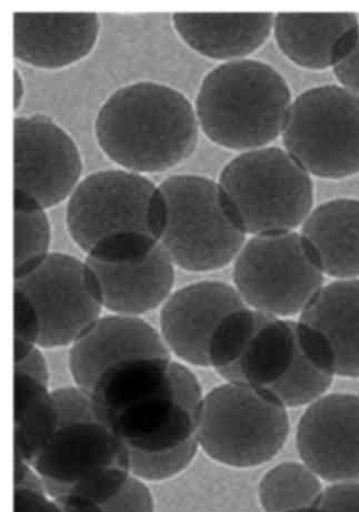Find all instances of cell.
I'll return each mask as SVG.
<instances>
[{
  "instance_id": "6da1fadb",
  "label": "cell",
  "mask_w": 359,
  "mask_h": 512,
  "mask_svg": "<svg viewBox=\"0 0 359 512\" xmlns=\"http://www.w3.org/2000/svg\"><path fill=\"white\" fill-rule=\"evenodd\" d=\"M195 106L179 90L143 80L118 88L99 108L95 135L103 153L136 174L163 173L198 145Z\"/></svg>"
},
{
  "instance_id": "7a4b0ae2",
  "label": "cell",
  "mask_w": 359,
  "mask_h": 512,
  "mask_svg": "<svg viewBox=\"0 0 359 512\" xmlns=\"http://www.w3.org/2000/svg\"><path fill=\"white\" fill-rule=\"evenodd\" d=\"M293 102L281 73L247 58L211 70L194 106L199 128L212 143L245 153L282 137Z\"/></svg>"
},
{
  "instance_id": "3957f363",
  "label": "cell",
  "mask_w": 359,
  "mask_h": 512,
  "mask_svg": "<svg viewBox=\"0 0 359 512\" xmlns=\"http://www.w3.org/2000/svg\"><path fill=\"white\" fill-rule=\"evenodd\" d=\"M246 235L296 232L314 209L312 176L284 148L239 154L218 180Z\"/></svg>"
},
{
  "instance_id": "277c9868",
  "label": "cell",
  "mask_w": 359,
  "mask_h": 512,
  "mask_svg": "<svg viewBox=\"0 0 359 512\" xmlns=\"http://www.w3.org/2000/svg\"><path fill=\"white\" fill-rule=\"evenodd\" d=\"M167 204L161 245L175 266L194 273L226 267L246 244V234L221 186L198 175L168 177L159 185Z\"/></svg>"
},
{
  "instance_id": "5b68a950",
  "label": "cell",
  "mask_w": 359,
  "mask_h": 512,
  "mask_svg": "<svg viewBox=\"0 0 359 512\" xmlns=\"http://www.w3.org/2000/svg\"><path fill=\"white\" fill-rule=\"evenodd\" d=\"M289 428L287 408L266 390L226 383L205 396L196 436L199 448L216 463L246 469L276 457Z\"/></svg>"
},
{
  "instance_id": "8992f818",
  "label": "cell",
  "mask_w": 359,
  "mask_h": 512,
  "mask_svg": "<svg viewBox=\"0 0 359 512\" xmlns=\"http://www.w3.org/2000/svg\"><path fill=\"white\" fill-rule=\"evenodd\" d=\"M66 220L69 235L88 254L119 234H145L161 242L167 204L151 179L126 169H105L82 179L68 200Z\"/></svg>"
},
{
  "instance_id": "52a82bcc",
  "label": "cell",
  "mask_w": 359,
  "mask_h": 512,
  "mask_svg": "<svg viewBox=\"0 0 359 512\" xmlns=\"http://www.w3.org/2000/svg\"><path fill=\"white\" fill-rule=\"evenodd\" d=\"M284 149L317 178L359 174V96L339 85L305 90L294 99L282 135Z\"/></svg>"
},
{
  "instance_id": "ba28073f",
  "label": "cell",
  "mask_w": 359,
  "mask_h": 512,
  "mask_svg": "<svg viewBox=\"0 0 359 512\" xmlns=\"http://www.w3.org/2000/svg\"><path fill=\"white\" fill-rule=\"evenodd\" d=\"M234 287L248 307L276 318L301 315L325 275L301 233L254 236L234 260Z\"/></svg>"
},
{
  "instance_id": "9c48e42d",
  "label": "cell",
  "mask_w": 359,
  "mask_h": 512,
  "mask_svg": "<svg viewBox=\"0 0 359 512\" xmlns=\"http://www.w3.org/2000/svg\"><path fill=\"white\" fill-rule=\"evenodd\" d=\"M32 466L49 498L74 495L101 506L132 476L129 449L98 421L58 428Z\"/></svg>"
},
{
  "instance_id": "30bf717a",
  "label": "cell",
  "mask_w": 359,
  "mask_h": 512,
  "mask_svg": "<svg viewBox=\"0 0 359 512\" xmlns=\"http://www.w3.org/2000/svg\"><path fill=\"white\" fill-rule=\"evenodd\" d=\"M15 290L31 301L41 319L39 348L73 346L104 308L91 269L71 255H49L15 278Z\"/></svg>"
},
{
  "instance_id": "8fae6325",
  "label": "cell",
  "mask_w": 359,
  "mask_h": 512,
  "mask_svg": "<svg viewBox=\"0 0 359 512\" xmlns=\"http://www.w3.org/2000/svg\"><path fill=\"white\" fill-rule=\"evenodd\" d=\"M239 367L245 385L266 390L287 409L312 405L335 378L308 353L297 321L276 317L259 328Z\"/></svg>"
},
{
  "instance_id": "7c38bea8",
  "label": "cell",
  "mask_w": 359,
  "mask_h": 512,
  "mask_svg": "<svg viewBox=\"0 0 359 512\" xmlns=\"http://www.w3.org/2000/svg\"><path fill=\"white\" fill-rule=\"evenodd\" d=\"M83 168L75 140L51 117L14 119V190L52 208L71 198Z\"/></svg>"
},
{
  "instance_id": "4fadbf2b",
  "label": "cell",
  "mask_w": 359,
  "mask_h": 512,
  "mask_svg": "<svg viewBox=\"0 0 359 512\" xmlns=\"http://www.w3.org/2000/svg\"><path fill=\"white\" fill-rule=\"evenodd\" d=\"M296 447L302 463L327 483L359 481V396L329 394L309 405Z\"/></svg>"
},
{
  "instance_id": "5bb4252c",
  "label": "cell",
  "mask_w": 359,
  "mask_h": 512,
  "mask_svg": "<svg viewBox=\"0 0 359 512\" xmlns=\"http://www.w3.org/2000/svg\"><path fill=\"white\" fill-rule=\"evenodd\" d=\"M297 323L309 353L328 374L359 378V279L324 286Z\"/></svg>"
},
{
  "instance_id": "9a60e30c",
  "label": "cell",
  "mask_w": 359,
  "mask_h": 512,
  "mask_svg": "<svg viewBox=\"0 0 359 512\" xmlns=\"http://www.w3.org/2000/svg\"><path fill=\"white\" fill-rule=\"evenodd\" d=\"M247 307L234 286L201 281L178 289L161 311L162 337L172 354L184 363L211 367L209 345L222 321Z\"/></svg>"
},
{
  "instance_id": "2e32d148",
  "label": "cell",
  "mask_w": 359,
  "mask_h": 512,
  "mask_svg": "<svg viewBox=\"0 0 359 512\" xmlns=\"http://www.w3.org/2000/svg\"><path fill=\"white\" fill-rule=\"evenodd\" d=\"M135 358H172L161 334L139 317L99 318L72 346L69 370L77 387L91 396L105 371Z\"/></svg>"
},
{
  "instance_id": "e0dca14e",
  "label": "cell",
  "mask_w": 359,
  "mask_h": 512,
  "mask_svg": "<svg viewBox=\"0 0 359 512\" xmlns=\"http://www.w3.org/2000/svg\"><path fill=\"white\" fill-rule=\"evenodd\" d=\"M14 55L26 65L57 70L81 62L101 34L97 13H15Z\"/></svg>"
},
{
  "instance_id": "ac0fdd59",
  "label": "cell",
  "mask_w": 359,
  "mask_h": 512,
  "mask_svg": "<svg viewBox=\"0 0 359 512\" xmlns=\"http://www.w3.org/2000/svg\"><path fill=\"white\" fill-rule=\"evenodd\" d=\"M103 307L114 315L138 317L154 310L171 297L175 265L161 245L143 258L106 263L86 259Z\"/></svg>"
},
{
  "instance_id": "d6986e66",
  "label": "cell",
  "mask_w": 359,
  "mask_h": 512,
  "mask_svg": "<svg viewBox=\"0 0 359 512\" xmlns=\"http://www.w3.org/2000/svg\"><path fill=\"white\" fill-rule=\"evenodd\" d=\"M273 35L278 49L294 65L323 72L352 52L359 18L355 13H278Z\"/></svg>"
},
{
  "instance_id": "ffe728a7",
  "label": "cell",
  "mask_w": 359,
  "mask_h": 512,
  "mask_svg": "<svg viewBox=\"0 0 359 512\" xmlns=\"http://www.w3.org/2000/svg\"><path fill=\"white\" fill-rule=\"evenodd\" d=\"M176 33L195 53L229 63L247 59L273 35L274 13H176Z\"/></svg>"
},
{
  "instance_id": "44dd1931",
  "label": "cell",
  "mask_w": 359,
  "mask_h": 512,
  "mask_svg": "<svg viewBox=\"0 0 359 512\" xmlns=\"http://www.w3.org/2000/svg\"><path fill=\"white\" fill-rule=\"evenodd\" d=\"M106 427L129 450L145 454L174 450L197 437V418L179 403L173 387L119 411Z\"/></svg>"
},
{
  "instance_id": "7402d4cb",
  "label": "cell",
  "mask_w": 359,
  "mask_h": 512,
  "mask_svg": "<svg viewBox=\"0 0 359 512\" xmlns=\"http://www.w3.org/2000/svg\"><path fill=\"white\" fill-rule=\"evenodd\" d=\"M301 234L325 276L359 279V200L337 198L317 206Z\"/></svg>"
},
{
  "instance_id": "603a6c76",
  "label": "cell",
  "mask_w": 359,
  "mask_h": 512,
  "mask_svg": "<svg viewBox=\"0 0 359 512\" xmlns=\"http://www.w3.org/2000/svg\"><path fill=\"white\" fill-rule=\"evenodd\" d=\"M172 358H135L105 371L91 397L99 423L106 426L119 411L172 388Z\"/></svg>"
},
{
  "instance_id": "cb8c5ba5",
  "label": "cell",
  "mask_w": 359,
  "mask_h": 512,
  "mask_svg": "<svg viewBox=\"0 0 359 512\" xmlns=\"http://www.w3.org/2000/svg\"><path fill=\"white\" fill-rule=\"evenodd\" d=\"M15 455L28 464L47 446L58 430L52 391L38 381L15 374Z\"/></svg>"
},
{
  "instance_id": "d4e9b609",
  "label": "cell",
  "mask_w": 359,
  "mask_h": 512,
  "mask_svg": "<svg viewBox=\"0 0 359 512\" xmlns=\"http://www.w3.org/2000/svg\"><path fill=\"white\" fill-rule=\"evenodd\" d=\"M324 489L322 479L311 468L287 461L268 470L259 481V504L265 512L309 510Z\"/></svg>"
},
{
  "instance_id": "484cf974",
  "label": "cell",
  "mask_w": 359,
  "mask_h": 512,
  "mask_svg": "<svg viewBox=\"0 0 359 512\" xmlns=\"http://www.w3.org/2000/svg\"><path fill=\"white\" fill-rule=\"evenodd\" d=\"M272 318L247 306L228 315L218 326L209 345V363L226 383L245 384L239 361L259 328Z\"/></svg>"
},
{
  "instance_id": "4316f807",
  "label": "cell",
  "mask_w": 359,
  "mask_h": 512,
  "mask_svg": "<svg viewBox=\"0 0 359 512\" xmlns=\"http://www.w3.org/2000/svg\"><path fill=\"white\" fill-rule=\"evenodd\" d=\"M15 268L14 277H22L51 255L52 227L45 208L35 199L14 190Z\"/></svg>"
},
{
  "instance_id": "83f0119b",
  "label": "cell",
  "mask_w": 359,
  "mask_h": 512,
  "mask_svg": "<svg viewBox=\"0 0 359 512\" xmlns=\"http://www.w3.org/2000/svg\"><path fill=\"white\" fill-rule=\"evenodd\" d=\"M198 449L196 437L177 449L163 451V453L145 454L129 450L131 473L145 483L171 479L183 473L193 463Z\"/></svg>"
},
{
  "instance_id": "f1b7e54d",
  "label": "cell",
  "mask_w": 359,
  "mask_h": 512,
  "mask_svg": "<svg viewBox=\"0 0 359 512\" xmlns=\"http://www.w3.org/2000/svg\"><path fill=\"white\" fill-rule=\"evenodd\" d=\"M15 364L23 360L38 347L41 336V319L31 303L22 293L15 290Z\"/></svg>"
},
{
  "instance_id": "f546056e",
  "label": "cell",
  "mask_w": 359,
  "mask_h": 512,
  "mask_svg": "<svg viewBox=\"0 0 359 512\" xmlns=\"http://www.w3.org/2000/svg\"><path fill=\"white\" fill-rule=\"evenodd\" d=\"M52 395L57 411L58 428L98 421L93 399L83 389L77 386L65 387L52 391Z\"/></svg>"
},
{
  "instance_id": "4dcf8cb0",
  "label": "cell",
  "mask_w": 359,
  "mask_h": 512,
  "mask_svg": "<svg viewBox=\"0 0 359 512\" xmlns=\"http://www.w3.org/2000/svg\"><path fill=\"white\" fill-rule=\"evenodd\" d=\"M102 507L105 512H155V499L145 481L132 475Z\"/></svg>"
},
{
  "instance_id": "1f68e13d",
  "label": "cell",
  "mask_w": 359,
  "mask_h": 512,
  "mask_svg": "<svg viewBox=\"0 0 359 512\" xmlns=\"http://www.w3.org/2000/svg\"><path fill=\"white\" fill-rule=\"evenodd\" d=\"M308 512H359V481L326 487Z\"/></svg>"
},
{
  "instance_id": "d6a6232c",
  "label": "cell",
  "mask_w": 359,
  "mask_h": 512,
  "mask_svg": "<svg viewBox=\"0 0 359 512\" xmlns=\"http://www.w3.org/2000/svg\"><path fill=\"white\" fill-rule=\"evenodd\" d=\"M337 85L359 96V37L352 52L333 68Z\"/></svg>"
},
{
  "instance_id": "836d02e7",
  "label": "cell",
  "mask_w": 359,
  "mask_h": 512,
  "mask_svg": "<svg viewBox=\"0 0 359 512\" xmlns=\"http://www.w3.org/2000/svg\"><path fill=\"white\" fill-rule=\"evenodd\" d=\"M15 374L27 376L48 387L49 368L39 347H36L31 354L15 364Z\"/></svg>"
},
{
  "instance_id": "e575fe53",
  "label": "cell",
  "mask_w": 359,
  "mask_h": 512,
  "mask_svg": "<svg viewBox=\"0 0 359 512\" xmlns=\"http://www.w3.org/2000/svg\"><path fill=\"white\" fill-rule=\"evenodd\" d=\"M15 489H26L46 494L44 480L31 464L15 455ZM47 495V494H46Z\"/></svg>"
},
{
  "instance_id": "d590c367",
  "label": "cell",
  "mask_w": 359,
  "mask_h": 512,
  "mask_svg": "<svg viewBox=\"0 0 359 512\" xmlns=\"http://www.w3.org/2000/svg\"><path fill=\"white\" fill-rule=\"evenodd\" d=\"M51 500L38 491L15 489L14 509L15 512H46Z\"/></svg>"
},
{
  "instance_id": "8d00e7d4",
  "label": "cell",
  "mask_w": 359,
  "mask_h": 512,
  "mask_svg": "<svg viewBox=\"0 0 359 512\" xmlns=\"http://www.w3.org/2000/svg\"><path fill=\"white\" fill-rule=\"evenodd\" d=\"M54 501L63 512H105L101 505L74 495L57 498Z\"/></svg>"
},
{
  "instance_id": "74e56055",
  "label": "cell",
  "mask_w": 359,
  "mask_h": 512,
  "mask_svg": "<svg viewBox=\"0 0 359 512\" xmlns=\"http://www.w3.org/2000/svg\"><path fill=\"white\" fill-rule=\"evenodd\" d=\"M25 98V82L18 69L14 70V110L22 107Z\"/></svg>"
},
{
  "instance_id": "f35d334b",
  "label": "cell",
  "mask_w": 359,
  "mask_h": 512,
  "mask_svg": "<svg viewBox=\"0 0 359 512\" xmlns=\"http://www.w3.org/2000/svg\"><path fill=\"white\" fill-rule=\"evenodd\" d=\"M46 512H63L61 508L55 503V501L52 499L51 503H49L48 509Z\"/></svg>"
},
{
  "instance_id": "ab89813d",
  "label": "cell",
  "mask_w": 359,
  "mask_h": 512,
  "mask_svg": "<svg viewBox=\"0 0 359 512\" xmlns=\"http://www.w3.org/2000/svg\"><path fill=\"white\" fill-rule=\"evenodd\" d=\"M309 510L297 511V512H308Z\"/></svg>"
}]
</instances>
